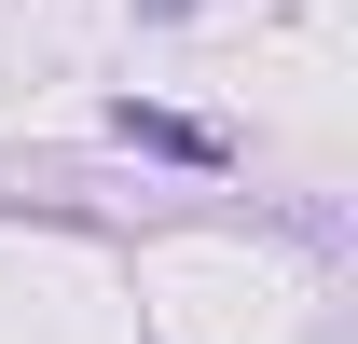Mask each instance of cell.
Listing matches in <instances>:
<instances>
[{
	"mask_svg": "<svg viewBox=\"0 0 358 344\" xmlns=\"http://www.w3.org/2000/svg\"><path fill=\"white\" fill-rule=\"evenodd\" d=\"M110 124H124L138 152H166V166H221V138H207V124H179V110H138V96H124Z\"/></svg>",
	"mask_w": 358,
	"mask_h": 344,
	"instance_id": "cell-1",
	"label": "cell"
}]
</instances>
